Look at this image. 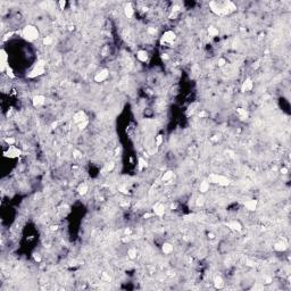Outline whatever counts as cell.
Segmentation results:
<instances>
[{"instance_id":"obj_20","label":"cell","mask_w":291,"mask_h":291,"mask_svg":"<svg viewBox=\"0 0 291 291\" xmlns=\"http://www.w3.org/2000/svg\"><path fill=\"white\" fill-rule=\"evenodd\" d=\"M209 188H211V183H209L208 180H204L202 182H200L199 191L201 192V194H206V192L209 190Z\"/></svg>"},{"instance_id":"obj_35","label":"cell","mask_w":291,"mask_h":291,"mask_svg":"<svg viewBox=\"0 0 291 291\" xmlns=\"http://www.w3.org/2000/svg\"><path fill=\"white\" fill-rule=\"evenodd\" d=\"M204 197H199L198 199H197V206H202L204 205Z\"/></svg>"},{"instance_id":"obj_34","label":"cell","mask_w":291,"mask_h":291,"mask_svg":"<svg viewBox=\"0 0 291 291\" xmlns=\"http://www.w3.org/2000/svg\"><path fill=\"white\" fill-rule=\"evenodd\" d=\"M66 1L65 0H60L59 2H58V5H59V7H60V9H65V7H66Z\"/></svg>"},{"instance_id":"obj_32","label":"cell","mask_w":291,"mask_h":291,"mask_svg":"<svg viewBox=\"0 0 291 291\" xmlns=\"http://www.w3.org/2000/svg\"><path fill=\"white\" fill-rule=\"evenodd\" d=\"M217 64H218V66H220V67H223V66H225V65H226V59H225V58H218Z\"/></svg>"},{"instance_id":"obj_19","label":"cell","mask_w":291,"mask_h":291,"mask_svg":"<svg viewBox=\"0 0 291 291\" xmlns=\"http://www.w3.org/2000/svg\"><path fill=\"white\" fill-rule=\"evenodd\" d=\"M76 191H77V194L80 196H86L88 194V191H89V185L86 182L81 183L80 185L77 187V189H76Z\"/></svg>"},{"instance_id":"obj_25","label":"cell","mask_w":291,"mask_h":291,"mask_svg":"<svg viewBox=\"0 0 291 291\" xmlns=\"http://www.w3.org/2000/svg\"><path fill=\"white\" fill-rule=\"evenodd\" d=\"M207 33H208V35L209 36H217V35L220 34V31H218V29L217 28H215V26H209L208 29H207Z\"/></svg>"},{"instance_id":"obj_21","label":"cell","mask_w":291,"mask_h":291,"mask_svg":"<svg viewBox=\"0 0 291 291\" xmlns=\"http://www.w3.org/2000/svg\"><path fill=\"white\" fill-rule=\"evenodd\" d=\"M214 285H215L216 289H222L223 287L225 285L224 280H223L221 276H215V278H214Z\"/></svg>"},{"instance_id":"obj_5","label":"cell","mask_w":291,"mask_h":291,"mask_svg":"<svg viewBox=\"0 0 291 291\" xmlns=\"http://www.w3.org/2000/svg\"><path fill=\"white\" fill-rule=\"evenodd\" d=\"M22 153H23L22 149L16 146H8V149L4 151V156L9 159H14V158H18L22 155Z\"/></svg>"},{"instance_id":"obj_31","label":"cell","mask_w":291,"mask_h":291,"mask_svg":"<svg viewBox=\"0 0 291 291\" xmlns=\"http://www.w3.org/2000/svg\"><path fill=\"white\" fill-rule=\"evenodd\" d=\"M42 42H43L45 46H49V45H51L52 43V38L51 36H45L43 40H42Z\"/></svg>"},{"instance_id":"obj_40","label":"cell","mask_w":291,"mask_h":291,"mask_svg":"<svg viewBox=\"0 0 291 291\" xmlns=\"http://www.w3.org/2000/svg\"><path fill=\"white\" fill-rule=\"evenodd\" d=\"M281 173H282V174H287V173H288V168L282 167V168H281Z\"/></svg>"},{"instance_id":"obj_2","label":"cell","mask_w":291,"mask_h":291,"mask_svg":"<svg viewBox=\"0 0 291 291\" xmlns=\"http://www.w3.org/2000/svg\"><path fill=\"white\" fill-rule=\"evenodd\" d=\"M45 72H46V63H45L43 60H39V62L33 66V68L28 73L26 76H28L29 79H35V77H39V76H41V75H43L45 74Z\"/></svg>"},{"instance_id":"obj_28","label":"cell","mask_w":291,"mask_h":291,"mask_svg":"<svg viewBox=\"0 0 291 291\" xmlns=\"http://www.w3.org/2000/svg\"><path fill=\"white\" fill-rule=\"evenodd\" d=\"M127 255H129V257H130L131 259H134V258L137 257V249H135V248H130V249L127 250Z\"/></svg>"},{"instance_id":"obj_4","label":"cell","mask_w":291,"mask_h":291,"mask_svg":"<svg viewBox=\"0 0 291 291\" xmlns=\"http://www.w3.org/2000/svg\"><path fill=\"white\" fill-rule=\"evenodd\" d=\"M176 40V34L174 31L172 30H168V31H165L163 35L160 36V45L162 46H166V45H172L174 41Z\"/></svg>"},{"instance_id":"obj_18","label":"cell","mask_w":291,"mask_h":291,"mask_svg":"<svg viewBox=\"0 0 291 291\" xmlns=\"http://www.w3.org/2000/svg\"><path fill=\"white\" fill-rule=\"evenodd\" d=\"M173 250H174V247H173V245L170 243V242H164V243L162 245V251H163L165 255H170V254H172Z\"/></svg>"},{"instance_id":"obj_15","label":"cell","mask_w":291,"mask_h":291,"mask_svg":"<svg viewBox=\"0 0 291 291\" xmlns=\"http://www.w3.org/2000/svg\"><path fill=\"white\" fill-rule=\"evenodd\" d=\"M137 58L140 63H146L149 59V54L147 50H139L137 52Z\"/></svg>"},{"instance_id":"obj_11","label":"cell","mask_w":291,"mask_h":291,"mask_svg":"<svg viewBox=\"0 0 291 291\" xmlns=\"http://www.w3.org/2000/svg\"><path fill=\"white\" fill-rule=\"evenodd\" d=\"M73 121H74L76 124H80V123L84 122V121H88V116H86V114L83 110H79L73 116Z\"/></svg>"},{"instance_id":"obj_39","label":"cell","mask_w":291,"mask_h":291,"mask_svg":"<svg viewBox=\"0 0 291 291\" xmlns=\"http://www.w3.org/2000/svg\"><path fill=\"white\" fill-rule=\"evenodd\" d=\"M168 58H170V57H168V55H167V54H163V55H162V59H163V60H167Z\"/></svg>"},{"instance_id":"obj_12","label":"cell","mask_w":291,"mask_h":291,"mask_svg":"<svg viewBox=\"0 0 291 291\" xmlns=\"http://www.w3.org/2000/svg\"><path fill=\"white\" fill-rule=\"evenodd\" d=\"M254 88V82L250 77H247L243 82H242V86H241V91L242 92H248L251 91Z\"/></svg>"},{"instance_id":"obj_24","label":"cell","mask_w":291,"mask_h":291,"mask_svg":"<svg viewBox=\"0 0 291 291\" xmlns=\"http://www.w3.org/2000/svg\"><path fill=\"white\" fill-rule=\"evenodd\" d=\"M147 165H148L147 160L144 159L143 157H139V159H138V168H139V171H142L143 168L147 167Z\"/></svg>"},{"instance_id":"obj_23","label":"cell","mask_w":291,"mask_h":291,"mask_svg":"<svg viewBox=\"0 0 291 291\" xmlns=\"http://www.w3.org/2000/svg\"><path fill=\"white\" fill-rule=\"evenodd\" d=\"M237 114H238L239 118H241V120H247L248 116H249L248 112L245 108H237Z\"/></svg>"},{"instance_id":"obj_41","label":"cell","mask_w":291,"mask_h":291,"mask_svg":"<svg viewBox=\"0 0 291 291\" xmlns=\"http://www.w3.org/2000/svg\"><path fill=\"white\" fill-rule=\"evenodd\" d=\"M153 215H154V214H149V213H147V214H144V216L143 217H144V218H149V217H151Z\"/></svg>"},{"instance_id":"obj_33","label":"cell","mask_w":291,"mask_h":291,"mask_svg":"<svg viewBox=\"0 0 291 291\" xmlns=\"http://www.w3.org/2000/svg\"><path fill=\"white\" fill-rule=\"evenodd\" d=\"M89 124V121H84V122H82V123H80V124H77V126H79V129L80 130H83V129H86V126Z\"/></svg>"},{"instance_id":"obj_22","label":"cell","mask_w":291,"mask_h":291,"mask_svg":"<svg viewBox=\"0 0 291 291\" xmlns=\"http://www.w3.org/2000/svg\"><path fill=\"white\" fill-rule=\"evenodd\" d=\"M173 177H174V173H173V171H166L165 173L162 175V181H163V182H168V181H171Z\"/></svg>"},{"instance_id":"obj_29","label":"cell","mask_w":291,"mask_h":291,"mask_svg":"<svg viewBox=\"0 0 291 291\" xmlns=\"http://www.w3.org/2000/svg\"><path fill=\"white\" fill-rule=\"evenodd\" d=\"M6 74L7 76L9 77V79H15L16 76H15V74H14V71H13V68L10 67V66H8L6 69Z\"/></svg>"},{"instance_id":"obj_7","label":"cell","mask_w":291,"mask_h":291,"mask_svg":"<svg viewBox=\"0 0 291 291\" xmlns=\"http://www.w3.org/2000/svg\"><path fill=\"white\" fill-rule=\"evenodd\" d=\"M209 8H211V10L214 14H216V15H218V16H224V15H228V12L223 8L222 5H220L218 2H216V1H211L209 2Z\"/></svg>"},{"instance_id":"obj_1","label":"cell","mask_w":291,"mask_h":291,"mask_svg":"<svg viewBox=\"0 0 291 291\" xmlns=\"http://www.w3.org/2000/svg\"><path fill=\"white\" fill-rule=\"evenodd\" d=\"M22 36L26 41L29 42H33V41L38 40L40 36V32L36 26L34 25H26L23 30H22Z\"/></svg>"},{"instance_id":"obj_9","label":"cell","mask_w":291,"mask_h":291,"mask_svg":"<svg viewBox=\"0 0 291 291\" xmlns=\"http://www.w3.org/2000/svg\"><path fill=\"white\" fill-rule=\"evenodd\" d=\"M153 214L158 217H163L165 214V206L162 202H156L153 207Z\"/></svg>"},{"instance_id":"obj_26","label":"cell","mask_w":291,"mask_h":291,"mask_svg":"<svg viewBox=\"0 0 291 291\" xmlns=\"http://www.w3.org/2000/svg\"><path fill=\"white\" fill-rule=\"evenodd\" d=\"M4 142H6L7 146H14L16 143V139L14 137H5L4 138Z\"/></svg>"},{"instance_id":"obj_8","label":"cell","mask_w":291,"mask_h":291,"mask_svg":"<svg viewBox=\"0 0 291 291\" xmlns=\"http://www.w3.org/2000/svg\"><path fill=\"white\" fill-rule=\"evenodd\" d=\"M109 77V69L108 68H101L100 71H98L97 73L95 74L93 80L97 83H103Z\"/></svg>"},{"instance_id":"obj_37","label":"cell","mask_w":291,"mask_h":291,"mask_svg":"<svg viewBox=\"0 0 291 291\" xmlns=\"http://www.w3.org/2000/svg\"><path fill=\"white\" fill-rule=\"evenodd\" d=\"M103 279L106 280V281H108V282H109V281H110V276H109V275L107 273H103Z\"/></svg>"},{"instance_id":"obj_17","label":"cell","mask_w":291,"mask_h":291,"mask_svg":"<svg viewBox=\"0 0 291 291\" xmlns=\"http://www.w3.org/2000/svg\"><path fill=\"white\" fill-rule=\"evenodd\" d=\"M274 249L276 251H284L288 249V242L285 240H280L278 242H275L274 245Z\"/></svg>"},{"instance_id":"obj_6","label":"cell","mask_w":291,"mask_h":291,"mask_svg":"<svg viewBox=\"0 0 291 291\" xmlns=\"http://www.w3.org/2000/svg\"><path fill=\"white\" fill-rule=\"evenodd\" d=\"M8 59H9L8 52H7L5 49H1V50H0V72H1V73H5L7 67L9 66Z\"/></svg>"},{"instance_id":"obj_13","label":"cell","mask_w":291,"mask_h":291,"mask_svg":"<svg viewBox=\"0 0 291 291\" xmlns=\"http://www.w3.org/2000/svg\"><path fill=\"white\" fill-rule=\"evenodd\" d=\"M226 225H228V228H230L234 232H241L242 231V225H241V223L239 221H231Z\"/></svg>"},{"instance_id":"obj_10","label":"cell","mask_w":291,"mask_h":291,"mask_svg":"<svg viewBox=\"0 0 291 291\" xmlns=\"http://www.w3.org/2000/svg\"><path fill=\"white\" fill-rule=\"evenodd\" d=\"M45 103H46V97L43 95H36L32 98V105L35 108H39L41 106H43Z\"/></svg>"},{"instance_id":"obj_30","label":"cell","mask_w":291,"mask_h":291,"mask_svg":"<svg viewBox=\"0 0 291 291\" xmlns=\"http://www.w3.org/2000/svg\"><path fill=\"white\" fill-rule=\"evenodd\" d=\"M114 168H115V164L113 163V162H109V163H107L106 166H105V171L106 172H112Z\"/></svg>"},{"instance_id":"obj_27","label":"cell","mask_w":291,"mask_h":291,"mask_svg":"<svg viewBox=\"0 0 291 291\" xmlns=\"http://www.w3.org/2000/svg\"><path fill=\"white\" fill-rule=\"evenodd\" d=\"M163 142H164V135H163V134L156 135V138H155V143H156V146H157V147H160V146L163 144Z\"/></svg>"},{"instance_id":"obj_16","label":"cell","mask_w":291,"mask_h":291,"mask_svg":"<svg viewBox=\"0 0 291 291\" xmlns=\"http://www.w3.org/2000/svg\"><path fill=\"white\" fill-rule=\"evenodd\" d=\"M257 206H258V200L256 199H250L247 200L245 202V207L250 211H254L257 209Z\"/></svg>"},{"instance_id":"obj_14","label":"cell","mask_w":291,"mask_h":291,"mask_svg":"<svg viewBox=\"0 0 291 291\" xmlns=\"http://www.w3.org/2000/svg\"><path fill=\"white\" fill-rule=\"evenodd\" d=\"M124 15H125L126 18H132L134 16V8H133L131 2H127L124 6Z\"/></svg>"},{"instance_id":"obj_36","label":"cell","mask_w":291,"mask_h":291,"mask_svg":"<svg viewBox=\"0 0 291 291\" xmlns=\"http://www.w3.org/2000/svg\"><path fill=\"white\" fill-rule=\"evenodd\" d=\"M148 33L150 35H155V33H156V30H155V28H148Z\"/></svg>"},{"instance_id":"obj_38","label":"cell","mask_w":291,"mask_h":291,"mask_svg":"<svg viewBox=\"0 0 291 291\" xmlns=\"http://www.w3.org/2000/svg\"><path fill=\"white\" fill-rule=\"evenodd\" d=\"M33 257H34V259L36 260V262H40L41 260V257L39 256V254H34V256Z\"/></svg>"},{"instance_id":"obj_3","label":"cell","mask_w":291,"mask_h":291,"mask_svg":"<svg viewBox=\"0 0 291 291\" xmlns=\"http://www.w3.org/2000/svg\"><path fill=\"white\" fill-rule=\"evenodd\" d=\"M208 181H209V183H215V184H218L221 187L230 185V180L228 177L221 175V174H215V173H213L208 176Z\"/></svg>"}]
</instances>
